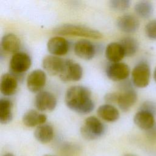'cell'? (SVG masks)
Wrapping results in <instances>:
<instances>
[{
    "label": "cell",
    "instance_id": "obj_33",
    "mask_svg": "<svg viewBox=\"0 0 156 156\" xmlns=\"http://www.w3.org/2000/svg\"><path fill=\"white\" fill-rule=\"evenodd\" d=\"M43 156H54V155H44Z\"/></svg>",
    "mask_w": 156,
    "mask_h": 156
},
{
    "label": "cell",
    "instance_id": "obj_20",
    "mask_svg": "<svg viewBox=\"0 0 156 156\" xmlns=\"http://www.w3.org/2000/svg\"><path fill=\"white\" fill-rule=\"evenodd\" d=\"M98 115L107 122H115L119 118L118 110L113 105L105 104L100 105L97 110Z\"/></svg>",
    "mask_w": 156,
    "mask_h": 156
},
{
    "label": "cell",
    "instance_id": "obj_17",
    "mask_svg": "<svg viewBox=\"0 0 156 156\" xmlns=\"http://www.w3.org/2000/svg\"><path fill=\"white\" fill-rule=\"evenodd\" d=\"M47 116L45 114L40 113L35 110H29L23 116V124L29 127L39 126L45 123Z\"/></svg>",
    "mask_w": 156,
    "mask_h": 156
},
{
    "label": "cell",
    "instance_id": "obj_31",
    "mask_svg": "<svg viewBox=\"0 0 156 156\" xmlns=\"http://www.w3.org/2000/svg\"><path fill=\"white\" fill-rule=\"evenodd\" d=\"M154 78L155 81L156 82V68H155V70H154Z\"/></svg>",
    "mask_w": 156,
    "mask_h": 156
},
{
    "label": "cell",
    "instance_id": "obj_26",
    "mask_svg": "<svg viewBox=\"0 0 156 156\" xmlns=\"http://www.w3.org/2000/svg\"><path fill=\"white\" fill-rule=\"evenodd\" d=\"M145 34L151 40H156V20L149 21L145 26Z\"/></svg>",
    "mask_w": 156,
    "mask_h": 156
},
{
    "label": "cell",
    "instance_id": "obj_32",
    "mask_svg": "<svg viewBox=\"0 0 156 156\" xmlns=\"http://www.w3.org/2000/svg\"><path fill=\"white\" fill-rule=\"evenodd\" d=\"M124 156H136V155H133V154H127L124 155Z\"/></svg>",
    "mask_w": 156,
    "mask_h": 156
},
{
    "label": "cell",
    "instance_id": "obj_28",
    "mask_svg": "<svg viewBox=\"0 0 156 156\" xmlns=\"http://www.w3.org/2000/svg\"><path fill=\"white\" fill-rule=\"evenodd\" d=\"M140 110H146V111H149L151 112L152 113H153L154 114H155V112H156V106L155 105V104L150 101H147V102H144L140 107Z\"/></svg>",
    "mask_w": 156,
    "mask_h": 156
},
{
    "label": "cell",
    "instance_id": "obj_7",
    "mask_svg": "<svg viewBox=\"0 0 156 156\" xmlns=\"http://www.w3.org/2000/svg\"><path fill=\"white\" fill-rule=\"evenodd\" d=\"M57 103L55 96L47 91H41L35 98V107L40 112H51L55 108Z\"/></svg>",
    "mask_w": 156,
    "mask_h": 156
},
{
    "label": "cell",
    "instance_id": "obj_19",
    "mask_svg": "<svg viewBox=\"0 0 156 156\" xmlns=\"http://www.w3.org/2000/svg\"><path fill=\"white\" fill-rule=\"evenodd\" d=\"M105 57L111 63L119 62L125 57L124 50L119 43H109L105 49Z\"/></svg>",
    "mask_w": 156,
    "mask_h": 156
},
{
    "label": "cell",
    "instance_id": "obj_10",
    "mask_svg": "<svg viewBox=\"0 0 156 156\" xmlns=\"http://www.w3.org/2000/svg\"><path fill=\"white\" fill-rule=\"evenodd\" d=\"M47 48L52 55L58 57L67 54L69 44L68 41L62 36H55L48 40Z\"/></svg>",
    "mask_w": 156,
    "mask_h": 156
},
{
    "label": "cell",
    "instance_id": "obj_12",
    "mask_svg": "<svg viewBox=\"0 0 156 156\" xmlns=\"http://www.w3.org/2000/svg\"><path fill=\"white\" fill-rule=\"evenodd\" d=\"M116 25L121 31L126 34H132L138 29L140 22L135 16L127 14L117 19Z\"/></svg>",
    "mask_w": 156,
    "mask_h": 156
},
{
    "label": "cell",
    "instance_id": "obj_15",
    "mask_svg": "<svg viewBox=\"0 0 156 156\" xmlns=\"http://www.w3.org/2000/svg\"><path fill=\"white\" fill-rule=\"evenodd\" d=\"M18 82L13 74H4L1 78L0 90L1 93L5 96L14 94L18 88Z\"/></svg>",
    "mask_w": 156,
    "mask_h": 156
},
{
    "label": "cell",
    "instance_id": "obj_18",
    "mask_svg": "<svg viewBox=\"0 0 156 156\" xmlns=\"http://www.w3.org/2000/svg\"><path fill=\"white\" fill-rule=\"evenodd\" d=\"M20 46V40L15 34H7L1 38V46L5 52L15 54L18 52Z\"/></svg>",
    "mask_w": 156,
    "mask_h": 156
},
{
    "label": "cell",
    "instance_id": "obj_29",
    "mask_svg": "<svg viewBox=\"0 0 156 156\" xmlns=\"http://www.w3.org/2000/svg\"><path fill=\"white\" fill-rule=\"evenodd\" d=\"M146 135L149 140L156 141V124L151 129L146 131Z\"/></svg>",
    "mask_w": 156,
    "mask_h": 156
},
{
    "label": "cell",
    "instance_id": "obj_8",
    "mask_svg": "<svg viewBox=\"0 0 156 156\" xmlns=\"http://www.w3.org/2000/svg\"><path fill=\"white\" fill-rule=\"evenodd\" d=\"M105 73L109 79L116 82L121 81L129 77L130 68L125 63H111L107 66Z\"/></svg>",
    "mask_w": 156,
    "mask_h": 156
},
{
    "label": "cell",
    "instance_id": "obj_27",
    "mask_svg": "<svg viewBox=\"0 0 156 156\" xmlns=\"http://www.w3.org/2000/svg\"><path fill=\"white\" fill-rule=\"evenodd\" d=\"M119 93H108L104 96V100L107 103L110 104L111 103H117Z\"/></svg>",
    "mask_w": 156,
    "mask_h": 156
},
{
    "label": "cell",
    "instance_id": "obj_24",
    "mask_svg": "<svg viewBox=\"0 0 156 156\" xmlns=\"http://www.w3.org/2000/svg\"><path fill=\"white\" fill-rule=\"evenodd\" d=\"M124 52L126 57H132L134 55L138 49V42L137 40L130 37H124L119 42Z\"/></svg>",
    "mask_w": 156,
    "mask_h": 156
},
{
    "label": "cell",
    "instance_id": "obj_2",
    "mask_svg": "<svg viewBox=\"0 0 156 156\" xmlns=\"http://www.w3.org/2000/svg\"><path fill=\"white\" fill-rule=\"evenodd\" d=\"M54 33L58 35L76 36L93 39H99L102 34L98 30L91 27L74 24H65L58 26L54 30Z\"/></svg>",
    "mask_w": 156,
    "mask_h": 156
},
{
    "label": "cell",
    "instance_id": "obj_11",
    "mask_svg": "<svg viewBox=\"0 0 156 156\" xmlns=\"http://www.w3.org/2000/svg\"><path fill=\"white\" fill-rule=\"evenodd\" d=\"M74 51L75 54L79 57L89 60L94 57L96 54V48L90 41L80 40L75 43Z\"/></svg>",
    "mask_w": 156,
    "mask_h": 156
},
{
    "label": "cell",
    "instance_id": "obj_5",
    "mask_svg": "<svg viewBox=\"0 0 156 156\" xmlns=\"http://www.w3.org/2000/svg\"><path fill=\"white\" fill-rule=\"evenodd\" d=\"M82 75V66L73 60L66 59L65 60L63 69L58 76L62 81L67 82L79 81L81 79Z\"/></svg>",
    "mask_w": 156,
    "mask_h": 156
},
{
    "label": "cell",
    "instance_id": "obj_9",
    "mask_svg": "<svg viewBox=\"0 0 156 156\" xmlns=\"http://www.w3.org/2000/svg\"><path fill=\"white\" fill-rule=\"evenodd\" d=\"M46 75L41 69L32 71L27 76L26 83L28 90L32 93H39L45 86Z\"/></svg>",
    "mask_w": 156,
    "mask_h": 156
},
{
    "label": "cell",
    "instance_id": "obj_1",
    "mask_svg": "<svg viewBox=\"0 0 156 156\" xmlns=\"http://www.w3.org/2000/svg\"><path fill=\"white\" fill-rule=\"evenodd\" d=\"M65 102L70 110L82 115L90 113L94 108L91 91L82 85H74L69 88L65 95Z\"/></svg>",
    "mask_w": 156,
    "mask_h": 156
},
{
    "label": "cell",
    "instance_id": "obj_4",
    "mask_svg": "<svg viewBox=\"0 0 156 156\" xmlns=\"http://www.w3.org/2000/svg\"><path fill=\"white\" fill-rule=\"evenodd\" d=\"M151 69L149 65L141 62L136 64L132 71V81L138 88L146 87L150 82Z\"/></svg>",
    "mask_w": 156,
    "mask_h": 156
},
{
    "label": "cell",
    "instance_id": "obj_22",
    "mask_svg": "<svg viewBox=\"0 0 156 156\" xmlns=\"http://www.w3.org/2000/svg\"><path fill=\"white\" fill-rule=\"evenodd\" d=\"M13 104L10 100L7 98L0 99V122L2 124L9 123L13 118Z\"/></svg>",
    "mask_w": 156,
    "mask_h": 156
},
{
    "label": "cell",
    "instance_id": "obj_14",
    "mask_svg": "<svg viewBox=\"0 0 156 156\" xmlns=\"http://www.w3.org/2000/svg\"><path fill=\"white\" fill-rule=\"evenodd\" d=\"M133 122L138 127L147 131L155 124L154 114L149 111L139 110L133 116Z\"/></svg>",
    "mask_w": 156,
    "mask_h": 156
},
{
    "label": "cell",
    "instance_id": "obj_13",
    "mask_svg": "<svg viewBox=\"0 0 156 156\" xmlns=\"http://www.w3.org/2000/svg\"><path fill=\"white\" fill-rule=\"evenodd\" d=\"M65 63V60L62 58L51 55L46 56L42 61L43 69L50 75H59L61 73Z\"/></svg>",
    "mask_w": 156,
    "mask_h": 156
},
{
    "label": "cell",
    "instance_id": "obj_25",
    "mask_svg": "<svg viewBox=\"0 0 156 156\" xmlns=\"http://www.w3.org/2000/svg\"><path fill=\"white\" fill-rule=\"evenodd\" d=\"M110 7L116 11H125L130 5V1L129 0H112L110 1Z\"/></svg>",
    "mask_w": 156,
    "mask_h": 156
},
{
    "label": "cell",
    "instance_id": "obj_30",
    "mask_svg": "<svg viewBox=\"0 0 156 156\" xmlns=\"http://www.w3.org/2000/svg\"><path fill=\"white\" fill-rule=\"evenodd\" d=\"M2 156H15V155H14L13 154H11V153H7V154H4V155H2Z\"/></svg>",
    "mask_w": 156,
    "mask_h": 156
},
{
    "label": "cell",
    "instance_id": "obj_21",
    "mask_svg": "<svg viewBox=\"0 0 156 156\" xmlns=\"http://www.w3.org/2000/svg\"><path fill=\"white\" fill-rule=\"evenodd\" d=\"M34 136L40 143H49L54 137L53 128L48 124H41L36 128L34 132Z\"/></svg>",
    "mask_w": 156,
    "mask_h": 156
},
{
    "label": "cell",
    "instance_id": "obj_23",
    "mask_svg": "<svg viewBox=\"0 0 156 156\" xmlns=\"http://www.w3.org/2000/svg\"><path fill=\"white\" fill-rule=\"evenodd\" d=\"M136 14L141 18H150L154 12L152 4L148 1H141L136 2L134 6Z\"/></svg>",
    "mask_w": 156,
    "mask_h": 156
},
{
    "label": "cell",
    "instance_id": "obj_3",
    "mask_svg": "<svg viewBox=\"0 0 156 156\" xmlns=\"http://www.w3.org/2000/svg\"><path fill=\"white\" fill-rule=\"evenodd\" d=\"M105 131V126L95 116H89L86 118L80 127L82 136L87 140H94L100 138Z\"/></svg>",
    "mask_w": 156,
    "mask_h": 156
},
{
    "label": "cell",
    "instance_id": "obj_6",
    "mask_svg": "<svg viewBox=\"0 0 156 156\" xmlns=\"http://www.w3.org/2000/svg\"><path fill=\"white\" fill-rule=\"evenodd\" d=\"M31 64L32 60L29 54L24 52H18L11 57L9 68L12 73L21 74L29 69Z\"/></svg>",
    "mask_w": 156,
    "mask_h": 156
},
{
    "label": "cell",
    "instance_id": "obj_16",
    "mask_svg": "<svg viewBox=\"0 0 156 156\" xmlns=\"http://www.w3.org/2000/svg\"><path fill=\"white\" fill-rule=\"evenodd\" d=\"M137 93L132 89H126L124 92L119 93L117 104L123 112L129 111L137 101Z\"/></svg>",
    "mask_w": 156,
    "mask_h": 156
}]
</instances>
